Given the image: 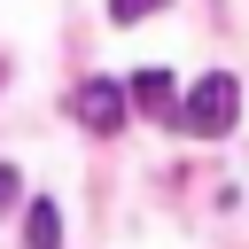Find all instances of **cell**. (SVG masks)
Here are the masks:
<instances>
[{
	"label": "cell",
	"instance_id": "6da1fadb",
	"mask_svg": "<svg viewBox=\"0 0 249 249\" xmlns=\"http://www.w3.org/2000/svg\"><path fill=\"white\" fill-rule=\"evenodd\" d=\"M233 109H241V86H233L226 70H210V78H195V93L179 101V132L226 140V132H233Z\"/></svg>",
	"mask_w": 249,
	"mask_h": 249
},
{
	"label": "cell",
	"instance_id": "7a4b0ae2",
	"mask_svg": "<svg viewBox=\"0 0 249 249\" xmlns=\"http://www.w3.org/2000/svg\"><path fill=\"white\" fill-rule=\"evenodd\" d=\"M70 109H78V124H86V132H117V124L132 117V93H124L117 78H86V86L70 93Z\"/></svg>",
	"mask_w": 249,
	"mask_h": 249
},
{
	"label": "cell",
	"instance_id": "3957f363",
	"mask_svg": "<svg viewBox=\"0 0 249 249\" xmlns=\"http://www.w3.org/2000/svg\"><path fill=\"white\" fill-rule=\"evenodd\" d=\"M132 109H148V117H163V124H179V93H171V70H140L132 86Z\"/></svg>",
	"mask_w": 249,
	"mask_h": 249
},
{
	"label": "cell",
	"instance_id": "277c9868",
	"mask_svg": "<svg viewBox=\"0 0 249 249\" xmlns=\"http://www.w3.org/2000/svg\"><path fill=\"white\" fill-rule=\"evenodd\" d=\"M23 249H62V210H54L47 195L23 210Z\"/></svg>",
	"mask_w": 249,
	"mask_h": 249
},
{
	"label": "cell",
	"instance_id": "5b68a950",
	"mask_svg": "<svg viewBox=\"0 0 249 249\" xmlns=\"http://www.w3.org/2000/svg\"><path fill=\"white\" fill-rule=\"evenodd\" d=\"M156 8H163V0H109V16H117V23H140V16H156Z\"/></svg>",
	"mask_w": 249,
	"mask_h": 249
},
{
	"label": "cell",
	"instance_id": "8992f818",
	"mask_svg": "<svg viewBox=\"0 0 249 249\" xmlns=\"http://www.w3.org/2000/svg\"><path fill=\"white\" fill-rule=\"evenodd\" d=\"M16 202V163H0V210Z\"/></svg>",
	"mask_w": 249,
	"mask_h": 249
}]
</instances>
